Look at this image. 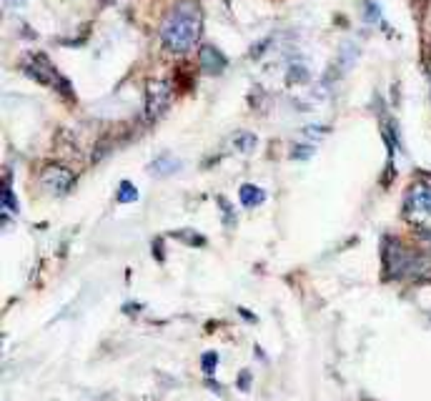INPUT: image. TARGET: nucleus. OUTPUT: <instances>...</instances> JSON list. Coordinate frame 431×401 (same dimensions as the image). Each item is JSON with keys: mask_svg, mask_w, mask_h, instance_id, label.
Returning <instances> with one entry per match:
<instances>
[{"mask_svg": "<svg viewBox=\"0 0 431 401\" xmlns=\"http://www.w3.org/2000/svg\"><path fill=\"white\" fill-rule=\"evenodd\" d=\"M201 11L194 0H181L171 8L163 25H160V40L168 53L183 55L194 48L201 38Z\"/></svg>", "mask_w": 431, "mask_h": 401, "instance_id": "1", "label": "nucleus"}, {"mask_svg": "<svg viewBox=\"0 0 431 401\" xmlns=\"http://www.w3.org/2000/svg\"><path fill=\"white\" fill-rule=\"evenodd\" d=\"M171 95H173V91L166 81L150 78V81L146 83V118H148L150 123H155L168 110Z\"/></svg>", "mask_w": 431, "mask_h": 401, "instance_id": "2", "label": "nucleus"}, {"mask_svg": "<svg viewBox=\"0 0 431 401\" xmlns=\"http://www.w3.org/2000/svg\"><path fill=\"white\" fill-rule=\"evenodd\" d=\"M40 181L43 186L48 188L50 193H56V196H66L68 191L73 188L76 183V176H73V170L66 168V165H45L43 173H40Z\"/></svg>", "mask_w": 431, "mask_h": 401, "instance_id": "3", "label": "nucleus"}, {"mask_svg": "<svg viewBox=\"0 0 431 401\" xmlns=\"http://www.w3.org/2000/svg\"><path fill=\"white\" fill-rule=\"evenodd\" d=\"M23 71L28 73L33 81L43 83V86H56L58 83V71L53 68V63L45 58L43 53H35V55H28L25 61H23Z\"/></svg>", "mask_w": 431, "mask_h": 401, "instance_id": "4", "label": "nucleus"}, {"mask_svg": "<svg viewBox=\"0 0 431 401\" xmlns=\"http://www.w3.org/2000/svg\"><path fill=\"white\" fill-rule=\"evenodd\" d=\"M199 66H201V71L208 73V76H218V73L226 71L228 58L216 48V45L206 43V45H201V50H199Z\"/></svg>", "mask_w": 431, "mask_h": 401, "instance_id": "5", "label": "nucleus"}, {"mask_svg": "<svg viewBox=\"0 0 431 401\" xmlns=\"http://www.w3.org/2000/svg\"><path fill=\"white\" fill-rule=\"evenodd\" d=\"M176 170H181V161L173 158L171 153H160L158 158L150 163V173L158 178H166V176H173Z\"/></svg>", "mask_w": 431, "mask_h": 401, "instance_id": "6", "label": "nucleus"}, {"mask_svg": "<svg viewBox=\"0 0 431 401\" xmlns=\"http://www.w3.org/2000/svg\"><path fill=\"white\" fill-rule=\"evenodd\" d=\"M238 198H241V204L246 209H256V206H261L266 201V191L254 186V183H244V186L238 188Z\"/></svg>", "mask_w": 431, "mask_h": 401, "instance_id": "7", "label": "nucleus"}, {"mask_svg": "<svg viewBox=\"0 0 431 401\" xmlns=\"http://www.w3.org/2000/svg\"><path fill=\"white\" fill-rule=\"evenodd\" d=\"M0 204H3V211H11V214H18V198L11 188V173H6V183H3V193H0Z\"/></svg>", "mask_w": 431, "mask_h": 401, "instance_id": "8", "label": "nucleus"}, {"mask_svg": "<svg viewBox=\"0 0 431 401\" xmlns=\"http://www.w3.org/2000/svg\"><path fill=\"white\" fill-rule=\"evenodd\" d=\"M256 143H259V138L249 131H241L233 136V146H236V151H241V153H251V151L256 149Z\"/></svg>", "mask_w": 431, "mask_h": 401, "instance_id": "9", "label": "nucleus"}, {"mask_svg": "<svg viewBox=\"0 0 431 401\" xmlns=\"http://www.w3.org/2000/svg\"><path fill=\"white\" fill-rule=\"evenodd\" d=\"M116 201L118 204H136V201H138V188L133 186L131 181H121L118 193H116Z\"/></svg>", "mask_w": 431, "mask_h": 401, "instance_id": "10", "label": "nucleus"}, {"mask_svg": "<svg viewBox=\"0 0 431 401\" xmlns=\"http://www.w3.org/2000/svg\"><path fill=\"white\" fill-rule=\"evenodd\" d=\"M171 236L183 243H188V246H199V248L206 246V236H201V233H196V231H173Z\"/></svg>", "mask_w": 431, "mask_h": 401, "instance_id": "11", "label": "nucleus"}, {"mask_svg": "<svg viewBox=\"0 0 431 401\" xmlns=\"http://www.w3.org/2000/svg\"><path fill=\"white\" fill-rule=\"evenodd\" d=\"M218 361H221V356L216 351H206L203 356H201V368H203V374H213L216 368H218Z\"/></svg>", "mask_w": 431, "mask_h": 401, "instance_id": "12", "label": "nucleus"}, {"mask_svg": "<svg viewBox=\"0 0 431 401\" xmlns=\"http://www.w3.org/2000/svg\"><path fill=\"white\" fill-rule=\"evenodd\" d=\"M314 146H309V143H296L291 149V158H296V161H306V158H311L314 156Z\"/></svg>", "mask_w": 431, "mask_h": 401, "instance_id": "13", "label": "nucleus"}, {"mask_svg": "<svg viewBox=\"0 0 431 401\" xmlns=\"http://www.w3.org/2000/svg\"><path fill=\"white\" fill-rule=\"evenodd\" d=\"M306 78H309V71H306L304 66H293L291 71H288V81L291 83H306Z\"/></svg>", "mask_w": 431, "mask_h": 401, "instance_id": "14", "label": "nucleus"}, {"mask_svg": "<svg viewBox=\"0 0 431 401\" xmlns=\"http://www.w3.org/2000/svg\"><path fill=\"white\" fill-rule=\"evenodd\" d=\"M216 201H218V204H221L223 214H226V223H228V226H233V223H236V216H233V211H231V204H228L226 198H223V196H218V198H216Z\"/></svg>", "mask_w": 431, "mask_h": 401, "instance_id": "15", "label": "nucleus"}, {"mask_svg": "<svg viewBox=\"0 0 431 401\" xmlns=\"http://www.w3.org/2000/svg\"><path fill=\"white\" fill-rule=\"evenodd\" d=\"M153 256L160 261V264L166 261V251H163V241H160V238H155V241H153Z\"/></svg>", "mask_w": 431, "mask_h": 401, "instance_id": "16", "label": "nucleus"}, {"mask_svg": "<svg viewBox=\"0 0 431 401\" xmlns=\"http://www.w3.org/2000/svg\"><path fill=\"white\" fill-rule=\"evenodd\" d=\"M249 386H251V374H249V371H244V374L238 376V389L249 391Z\"/></svg>", "mask_w": 431, "mask_h": 401, "instance_id": "17", "label": "nucleus"}, {"mask_svg": "<svg viewBox=\"0 0 431 401\" xmlns=\"http://www.w3.org/2000/svg\"><path fill=\"white\" fill-rule=\"evenodd\" d=\"M141 308H143V303H126V306H123V311H126V313H138Z\"/></svg>", "mask_w": 431, "mask_h": 401, "instance_id": "18", "label": "nucleus"}, {"mask_svg": "<svg viewBox=\"0 0 431 401\" xmlns=\"http://www.w3.org/2000/svg\"><path fill=\"white\" fill-rule=\"evenodd\" d=\"M206 386H208L211 391H216V394H223V389H221V384H218V381L208 379V381H206Z\"/></svg>", "mask_w": 431, "mask_h": 401, "instance_id": "19", "label": "nucleus"}, {"mask_svg": "<svg viewBox=\"0 0 431 401\" xmlns=\"http://www.w3.org/2000/svg\"><path fill=\"white\" fill-rule=\"evenodd\" d=\"M238 311H241V316H244V319L256 321V316H254V313H249V311H246V308H238Z\"/></svg>", "mask_w": 431, "mask_h": 401, "instance_id": "20", "label": "nucleus"}, {"mask_svg": "<svg viewBox=\"0 0 431 401\" xmlns=\"http://www.w3.org/2000/svg\"><path fill=\"white\" fill-rule=\"evenodd\" d=\"M6 3H8V6H18V8L25 6V0H6Z\"/></svg>", "mask_w": 431, "mask_h": 401, "instance_id": "21", "label": "nucleus"}, {"mask_svg": "<svg viewBox=\"0 0 431 401\" xmlns=\"http://www.w3.org/2000/svg\"><path fill=\"white\" fill-rule=\"evenodd\" d=\"M105 3H113V0H105Z\"/></svg>", "mask_w": 431, "mask_h": 401, "instance_id": "22", "label": "nucleus"}]
</instances>
